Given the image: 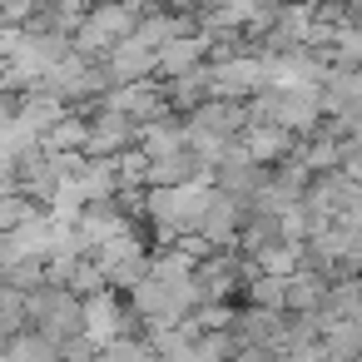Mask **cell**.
Listing matches in <instances>:
<instances>
[{"mask_svg":"<svg viewBox=\"0 0 362 362\" xmlns=\"http://www.w3.org/2000/svg\"><path fill=\"white\" fill-rule=\"evenodd\" d=\"M357 144H362V134H357Z\"/></svg>","mask_w":362,"mask_h":362,"instance_id":"1","label":"cell"}]
</instances>
